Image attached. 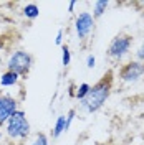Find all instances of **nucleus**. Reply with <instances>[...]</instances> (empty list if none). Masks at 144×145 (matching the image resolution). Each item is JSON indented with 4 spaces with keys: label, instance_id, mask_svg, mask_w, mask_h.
<instances>
[{
    "label": "nucleus",
    "instance_id": "9d476101",
    "mask_svg": "<svg viewBox=\"0 0 144 145\" xmlns=\"http://www.w3.org/2000/svg\"><path fill=\"white\" fill-rule=\"evenodd\" d=\"M109 7V2L108 0H98V2H94V13H93V18H99L106 8Z\"/></svg>",
    "mask_w": 144,
    "mask_h": 145
},
{
    "label": "nucleus",
    "instance_id": "f257e3e1",
    "mask_svg": "<svg viewBox=\"0 0 144 145\" xmlns=\"http://www.w3.org/2000/svg\"><path fill=\"white\" fill-rule=\"evenodd\" d=\"M111 89H113V71H108L93 88H90V92L86 94V97L80 101V106L88 114L98 112L108 101Z\"/></svg>",
    "mask_w": 144,
    "mask_h": 145
},
{
    "label": "nucleus",
    "instance_id": "f03ea898",
    "mask_svg": "<svg viewBox=\"0 0 144 145\" xmlns=\"http://www.w3.org/2000/svg\"><path fill=\"white\" fill-rule=\"evenodd\" d=\"M7 134L12 138H25L30 134V124L23 110H17L10 116L7 120Z\"/></svg>",
    "mask_w": 144,
    "mask_h": 145
},
{
    "label": "nucleus",
    "instance_id": "9b49d317",
    "mask_svg": "<svg viewBox=\"0 0 144 145\" xmlns=\"http://www.w3.org/2000/svg\"><path fill=\"white\" fill-rule=\"evenodd\" d=\"M23 15L27 18H36L38 15H40V8H38V5H35V3H28L27 7L23 8Z\"/></svg>",
    "mask_w": 144,
    "mask_h": 145
},
{
    "label": "nucleus",
    "instance_id": "dca6fc26",
    "mask_svg": "<svg viewBox=\"0 0 144 145\" xmlns=\"http://www.w3.org/2000/svg\"><path fill=\"white\" fill-rule=\"evenodd\" d=\"M136 56H137V59H139V61H144V40H143V43H141V46L137 48Z\"/></svg>",
    "mask_w": 144,
    "mask_h": 145
},
{
    "label": "nucleus",
    "instance_id": "1a4fd4ad",
    "mask_svg": "<svg viewBox=\"0 0 144 145\" xmlns=\"http://www.w3.org/2000/svg\"><path fill=\"white\" fill-rule=\"evenodd\" d=\"M65 119H66L65 116H60V117L56 119L55 127H53V132H52V137H53V138H58V137L65 132Z\"/></svg>",
    "mask_w": 144,
    "mask_h": 145
},
{
    "label": "nucleus",
    "instance_id": "20e7f679",
    "mask_svg": "<svg viewBox=\"0 0 144 145\" xmlns=\"http://www.w3.org/2000/svg\"><path fill=\"white\" fill-rule=\"evenodd\" d=\"M131 45H133V36L129 35H118L111 40V43L108 46V56L111 59H123L129 50H131Z\"/></svg>",
    "mask_w": 144,
    "mask_h": 145
},
{
    "label": "nucleus",
    "instance_id": "ddd939ff",
    "mask_svg": "<svg viewBox=\"0 0 144 145\" xmlns=\"http://www.w3.org/2000/svg\"><path fill=\"white\" fill-rule=\"evenodd\" d=\"M70 61H71V53H70V48H68V46H63V48H61V64L66 68V66L70 64Z\"/></svg>",
    "mask_w": 144,
    "mask_h": 145
},
{
    "label": "nucleus",
    "instance_id": "423d86ee",
    "mask_svg": "<svg viewBox=\"0 0 144 145\" xmlns=\"http://www.w3.org/2000/svg\"><path fill=\"white\" fill-rule=\"evenodd\" d=\"M144 74V63L141 61H129L119 69V78L124 82H136Z\"/></svg>",
    "mask_w": 144,
    "mask_h": 145
},
{
    "label": "nucleus",
    "instance_id": "f8f14e48",
    "mask_svg": "<svg viewBox=\"0 0 144 145\" xmlns=\"http://www.w3.org/2000/svg\"><path fill=\"white\" fill-rule=\"evenodd\" d=\"M90 84L88 82H83V84H80V88L76 89V92H75V96H76V99H80V101H83L85 97H86V94L90 92Z\"/></svg>",
    "mask_w": 144,
    "mask_h": 145
},
{
    "label": "nucleus",
    "instance_id": "f3484780",
    "mask_svg": "<svg viewBox=\"0 0 144 145\" xmlns=\"http://www.w3.org/2000/svg\"><path fill=\"white\" fill-rule=\"evenodd\" d=\"M86 66H88L90 69H93V68L96 66V59H94V56H93V54L88 56V59H86Z\"/></svg>",
    "mask_w": 144,
    "mask_h": 145
},
{
    "label": "nucleus",
    "instance_id": "2eb2a0df",
    "mask_svg": "<svg viewBox=\"0 0 144 145\" xmlns=\"http://www.w3.org/2000/svg\"><path fill=\"white\" fill-rule=\"evenodd\" d=\"M73 119H75V109H71V110L68 112L66 119H65V132H66V130H70V125H71Z\"/></svg>",
    "mask_w": 144,
    "mask_h": 145
},
{
    "label": "nucleus",
    "instance_id": "4468645a",
    "mask_svg": "<svg viewBox=\"0 0 144 145\" xmlns=\"http://www.w3.org/2000/svg\"><path fill=\"white\" fill-rule=\"evenodd\" d=\"M32 145H48V140H46V135L45 134H36L35 135V140H33V144Z\"/></svg>",
    "mask_w": 144,
    "mask_h": 145
},
{
    "label": "nucleus",
    "instance_id": "0eeeda50",
    "mask_svg": "<svg viewBox=\"0 0 144 145\" xmlns=\"http://www.w3.org/2000/svg\"><path fill=\"white\" fill-rule=\"evenodd\" d=\"M17 101L12 96H0V125H3V122L9 120L13 112H17Z\"/></svg>",
    "mask_w": 144,
    "mask_h": 145
},
{
    "label": "nucleus",
    "instance_id": "a211bd4d",
    "mask_svg": "<svg viewBox=\"0 0 144 145\" xmlns=\"http://www.w3.org/2000/svg\"><path fill=\"white\" fill-rule=\"evenodd\" d=\"M61 40H63V30H58V35H56L55 43H56V45H61Z\"/></svg>",
    "mask_w": 144,
    "mask_h": 145
},
{
    "label": "nucleus",
    "instance_id": "4be33fe9",
    "mask_svg": "<svg viewBox=\"0 0 144 145\" xmlns=\"http://www.w3.org/2000/svg\"><path fill=\"white\" fill-rule=\"evenodd\" d=\"M0 127H2V125H0Z\"/></svg>",
    "mask_w": 144,
    "mask_h": 145
},
{
    "label": "nucleus",
    "instance_id": "aec40b11",
    "mask_svg": "<svg viewBox=\"0 0 144 145\" xmlns=\"http://www.w3.org/2000/svg\"><path fill=\"white\" fill-rule=\"evenodd\" d=\"M96 145H104V144H96Z\"/></svg>",
    "mask_w": 144,
    "mask_h": 145
},
{
    "label": "nucleus",
    "instance_id": "412c9836",
    "mask_svg": "<svg viewBox=\"0 0 144 145\" xmlns=\"http://www.w3.org/2000/svg\"><path fill=\"white\" fill-rule=\"evenodd\" d=\"M0 138H2V134H0Z\"/></svg>",
    "mask_w": 144,
    "mask_h": 145
},
{
    "label": "nucleus",
    "instance_id": "39448f33",
    "mask_svg": "<svg viewBox=\"0 0 144 145\" xmlns=\"http://www.w3.org/2000/svg\"><path fill=\"white\" fill-rule=\"evenodd\" d=\"M75 30H76V35L81 41L86 40L88 36L93 33L94 30V18L90 12H81L80 15L75 20Z\"/></svg>",
    "mask_w": 144,
    "mask_h": 145
},
{
    "label": "nucleus",
    "instance_id": "6ab92c4d",
    "mask_svg": "<svg viewBox=\"0 0 144 145\" xmlns=\"http://www.w3.org/2000/svg\"><path fill=\"white\" fill-rule=\"evenodd\" d=\"M75 7H76V2L73 0V2H70V12H73L75 10Z\"/></svg>",
    "mask_w": 144,
    "mask_h": 145
},
{
    "label": "nucleus",
    "instance_id": "7ed1b4c3",
    "mask_svg": "<svg viewBox=\"0 0 144 145\" xmlns=\"http://www.w3.org/2000/svg\"><path fill=\"white\" fill-rule=\"evenodd\" d=\"M32 63H33L32 54L27 53V51L18 50V51H15L10 56L9 63H7V68H9V71L15 72L18 76H27L30 68H32Z\"/></svg>",
    "mask_w": 144,
    "mask_h": 145
},
{
    "label": "nucleus",
    "instance_id": "6e6552de",
    "mask_svg": "<svg viewBox=\"0 0 144 145\" xmlns=\"http://www.w3.org/2000/svg\"><path fill=\"white\" fill-rule=\"evenodd\" d=\"M18 78H20L18 74H15V72H12V71H7L0 76V84L2 86H15L18 82Z\"/></svg>",
    "mask_w": 144,
    "mask_h": 145
}]
</instances>
